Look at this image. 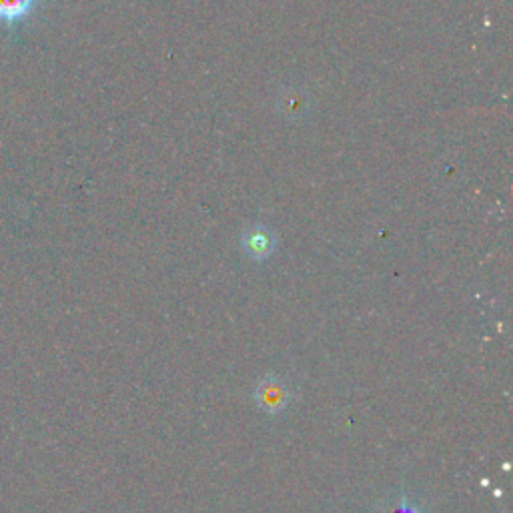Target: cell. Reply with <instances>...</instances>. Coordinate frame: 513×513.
Returning <instances> with one entry per match:
<instances>
[{"mask_svg": "<svg viewBox=\"0 0 513 513\" xmlns=\"http://www.w3.org/2000/svg\"><path fill=\"white\" fill-rule=\"evenodd\" d=\"M253 397L261 412H265L267 415H279L285 412L289 401H291V391L279 377L267 375L257 381Z\"/></svg>", "mask_w": 513, "mask_h": 513, "instance_id": "obj_1", "label": "cell"}, {"mask_svg": "<svg viewBox=\"0 0 513 513\" xmlns=\"http://www.w3.org/2000/svg\"><path fill=\"white\" fill-rule=\"evenodd\" d=\"M36 0H0V21L16 23L33 11Z\"/></svg>", "mask_w": 513, "mask_h": 513, "instance_id": "obj_2", "label": "cell"}, {"mask_svg": "<svg viewBox=\"0 0 513 513\" xmlns=\"http://www.w3.org/2000/svg\"><path fill=\"white\" fill-rule=\"evenodd\" d=\"M394 513H422V511H419L415 506H412V503H409V499L405 496H401V499L397 503V508L394 509Z\"/></svg>", "mask_w": 513, "mask_h": 513, "instance_id": "obj_3", "label": "cell"}]
</instances>
